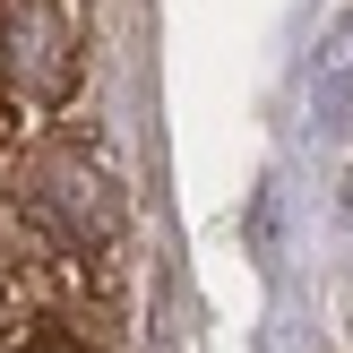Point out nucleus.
<instances>
[{"mask_svg":"<svg viewBox=\"0 0 353 353\" xmlns=\"http://www.w3.org/2000/svg\"><path fill=\"white\" fill-rule=\"evenodd\" d=\"M9 353H61V345H52V336H26V345H9Z\"/></svg>","mask_w":353,"mask_h":353,"instance_id":"3","label":"nucleus"},{"mask_svg":"<svg viewBox=\"0 0 353 353\" xmlns=\"http://www.w3.org/2000/svg\"><path fill=\"white\" fill-rule=\"evenodd\" d=\"M86 86V43L69 0H0V95L17 112H61Z\"/></svg>","mask_w":353,"mask_h":353,"instance_id":"2","label":"nucleus"},{"mask_svg":"<svg viewBox=\"0 0 353 353\" xmlns=\"http://www.w3.org/2000/svg\"><path fill=\"white\" fill-rule=\"evenodd\" d=\"M26 199L43 216V233L61 250H112L130 233V190H121V164L86 138H52L26 172Z\"/></svg>","mask_w":353,"mask_h":353,"instance_id":"1","label":"nucleus"}]
</instances>
